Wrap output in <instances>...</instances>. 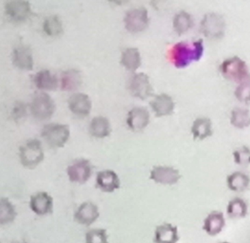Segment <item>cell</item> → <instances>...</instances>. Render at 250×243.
Segmentation results:
<instances>
[{
	"label": "cell",
	"instance_id": "cell-33",
	"mask_svg": "<svg viewBox=\"0 0 250 243\" xmlns=\"http://www.w3.org/2000/svg\"><path fill=\"white\" fill-rule=\"evenodd\" d=\"M232 156L236 165L244 167L250 165V148L248 146H243L235 149Z\"/></svg>",
	"mask_w": 250,
	"mask_h": 243
},
{
	"label": "cell",
	"instance_id": "cell-26",
	"mask_svg": "<svg viewBox=\"0 0 250 243\" xmlns=\"http://www.w3.org/2000/svg\"><path fill=\"white\" fill-rule=\"evenodd\" d=\"M111 125L109 120L103 116L95 117L90 124V133L93 137L104 138L111 133Z\"/></svg>",
	"mask_w": 250,
	"mask_h": 243
},
{
	"label": "cell",
	"instance_id": "cell-30",
	"mask_svg": "<svg viewBox=\"0 0 250 243\" xmlns=\"http://www.w3.org/2000/svg\"><path fill=\"white\" fill-rule=\"evenodd\" d=\"M17 213L13 203L5 198L0 200V223L1 225L10 223L15 220Z\"/></svg>",
	"mask_w": 250,
	"mask_h": 243
},
{
	"label": "cell",
	"instance_id": "cell-9",
	"mask_svg": "<svg viewBox=\"0 0 250 243\" xmlns=\"http://www.w3.org/2000/svg\"><path fill=\"white\" fill-rule=\"evenodd\" d=\"M5 10L8 18L17 23L24 22L33 14L30 2L22 0H13L7 2Z\"/></svg>",
	"mask_w": 250,
	"mask_h": 243
},
{
	"label": "cell",
	"instance_id": "cell-21",
	"mask_svg": "<svg viewBox=\"0 0 250 243\" xmlns=\"http://www.w3.org/2000/svg\"><path fill=\"white\" fill-rule=\"evenodd\" d=\"M193 138L195 140H203L213 134V127L210 118L200 117L196 118L191 127Z\"/></svg>",
	"mask_w": 250,
	"mask_h": 243
},
{
	"label": "cell",
	"instance_id": "cell-3",
	"mask_svg": "<svg viewBox=\"0 0 250 243\" xmlns=\"http://www.w3.org/2000/svg\"><path fill=\"white\" fill-rule=\"evenodd\" d=\"M202 34L208 39L216 40L223 37L226 30L225 19L217 13H208L202 19L200 24Z\"/></svg>",
	"mask_w": 250,
	"mask_h": 243
},
{
	"label": "cell",
	"instance_id": "cell-25",
	"mask_svg": "<svg viewBox=\"0 0 250 243\" xmlns=\"http://www.w3.org/2000/svg\"><path fill=\"white\" fill-rule=\"evenodd\" d=\"M226 212L228 217L232 219L244 218L248 213V205L241 198H233L228 202Z\"/></svg>",
	"mask_w": 250,
	"mask_h": 243
},
{
	"label": "cell",
	"instance_id": "cell-28",
	"mask_svg": "<svg viewBox=\"0 0 250 243\" xmlns=\"http://www.w3.org/2000/svg\"><path fill=\"white\" fill-rule=\"evenodd\" d=\"M121 64L129 71H136L141 65V55L137 48H128L122 53Z\"/></svg>",
	"mask_w": 250,
	"mask_h": 243
},
{
	"label": "cell",
	"instance_id": "cell-14",
	"mask_svg": "<svg viewBox=\"0 0 250 243\" xmlns=\"http://www.w3.org/2000/svg\"><path fill=\"white\" fill-rule=\"evenodd\" d=\"M99 215V207L93 202L86 201L79 206L74 215V220L81 225L88 226L96 222Z\"/></svg>",
	"mask_w": 250,
	"mask_h": 243
},
{
	"label": "cell",
	"instance_id": "cell-20",
	"mask_svg": "<svg viewBox=\"0 0 250 243\" xmlns=\"http://www.w3.org/2000/svg\"><path fill=\"white\" fill-rule=\"evenodd\" d=\"M150 121L148 111L143 108H134L128 112L127 124L134 132L144 130Z\"/></svg>",
	"mask_w": 250,
	"mask_h": 243
},
{
	"label": "cell",
	"instance_id": "cell-29",
	"mask_svg": "<svg viewBox=\"0 0 250 243\" xmlns=\"http://www.w3.org/2000/svg\"><path fill=\"white\" fill-rule=\"evenodd\" d=\"M230 124L240 130L247 128L250 126V112L249 110L243 108H235L231 111Z\"/></svg>",
	"mask_w": 250,
	"mask_h": 243
},
{
	"label": "cell",
	"instance_id": "cell-7",
	"mask_svg": "<svg viewBox=\"0 0 250 243\" xmlns=\"http://www.w3.org/2000/svg\"><path fill=\"white\" fill-rule=\"evenodd\" d=\"M124 23L126 30L131 33H137L143 31L148 25L147 10L143 7L130 10L125 14Z\"/></svg>",
	"mask_w": 250,
	"mask_h": 243
},
{
	"label": "cell",
	"instance_id": "cell-35",
	"mask_svg": "<svg viewBox=\"0 0 250 243\" xmlns=\"http://www.w3.org/2000/svg\"><path fill=\"white\" fill-rule=\"evenodd\" d=\"M13 118L16 121H19L21 118H24L27 115V106L22 102H17L12 110Z\"/></svg>",
	"mask_w": 250,
	"mask_h": 243
},
{
	"label": "cell",
	"instance_id": "cell-17",
	"mask_svg": "<svg viewBox=\"0 0 250 243\" xmlns=\"http://www.w3.org/2000/svg\"><path fill=\"white\" fill-rule=\"evenodd\" d=\"M152 110L157 117L168 116L173 113L175 102L166 93L158 95L150 103Z\"/></svg>",
	"mask_w": 250,
	"mask_h": 243
},
{
	"label": "cell",
	"instance_id": "cell-31",
	"mask_svg": "<svg viewBox=\"0 0 250 243\" xmlns=\"http://www.w3.org/2000/svg\"><path fill=\"white\" fill-rule=\"evenodd\" d=\"M43 31L49 36H59L62 32V23L59 17L50 16L43 22Z\"/></svg>",
	"mask_w": 250,
	"mask_h": 243
},
{
	"label": "cell",
	"instance_id": "cell-34",
	"mask_svg": "<svg viewBox=\"0 0 250 243\" xmlns=\"http://www.w3.org/2000/svg\"><path fill=\"white\" fill-rule=\"evenodd\" d=\"M235 98L242 103H250V78L240 83L234 92Z\"/></svg>",
	"mask_w": 250,
	"mask_h": 243
},
{
	"label": "cell",
	"instance_id": "cell-22",
	"mask_svg": "<svg viewBox=\"0 0 250 243\" xmlns=\"http://www.w3.org/2000/svg\"><path fill=\"white\" fill-rule=\"evenodd\" d=\"M226 184L231 191L242 193L250 187V177L241 171H234L227 177Z\"/></svg>",
	"mask_w": 250,
	"mask_h": 243
},
{
	"label": "cell",
	"instance_id": "cell-18",
	"mask_svg": "<svg viewBox=\"0 0 250 243\" xmlns=\"http://www.w3.org/2000/svg\"><path fill=\"white\" fill-rule=\"evenodd\" d=\"M68 107L70 110L76 115L86 116L91 110L92 102L85 93H75L68 99Z\"/></svg>",
	"mask_w": 250,
	"mask_h": 243
},
{
	"label": "cell",
	"instance_id": "cell-2",
	"mask_svg": "<svg viewBox=\"0 0 250 243\" xmlns=\"http://www.w3.org/2000/svg\"><path fill=\"white\" fill-rule=\"evenodd\" d=\"M221 74L229 81L241 83L249 77V68L245 61L238 56L227 58L219 67Z\"/></svg>",
	"mask_w": 250,
	"mask_h": 243
},
{
	"label": "cell",
	"instance_id": "cell-37",
	"mask_svg": "<svg viewBox=\"0 0 250 243\" xmlns=\"http://www.w3.org/2000/svg\"><path fill=\"white\" fill-rule=\"evenodd\" d=\"M229 243V242H228V241H222V242H220V243Z\"/></svg>",
	"mask_w": 250,
	"mask_h": 243
},
{
	"label": "cell",
	"instance_id": "cell-19",
	"mask_svg": "<svg viewBox=\"0 0 250 243\" xmlns=\"http://www.w3.org/2000/svg\"><path fill=\"white\" fill-rule=\"evenodd\" d=\"M13 63L21 70L30 71L33 68V53L31 49L25 45H19L13 52Z\"/></svg>",
	"mask_w": 250,
	"mask_h": 243
},
{
	"label": "cell",
	"instance_id": "cell-13",
	"mask_svg": "<svg viewBox=\"0 0 250 243\" xmlns=\"http://www.w3.org/2000/svg\"><path fill=\"white\" fill-rule=\"evenodd\" d=\"M30 206L36 215H49L53 211V199L46 192H39L30 198Z\"/></svg>",
	"mask_w": 250,
	"mask_h": 243
},
{
	"label": "cell",
	"instance_id": "cell-16",
	"mask_svg": "<svg viewBox=\"0 0 250 243\" xmlns=\"http://www.w3.org/2000/svg\"><path fill=\"white\" fill-rule=\"evenodd\" d=\"M96 186L104 193H113L121 187V181L118 174L112 170H104L98 173Z\"/></svg>",
	"mask_w": 250,
	"mask_h": 243
},
{
	"label": "cell",
	"instance_id": "cell-24",
	"mask_svg": "<svg viewBox=\"0 0 250 243\" xmlns=\"http://www.w3.org/2000/svg\"><path fill=\"white\" fill-rule=\"evenodd\" d=\"M83 77L80 71L69 69L63 71L61 75V88L65 91L76 90L81 86Z\"/></svg>",
	"mask_w": 250,
	"mask_h": 243
},
{
	"label": "cell",
	"instance_id": "cell-6",
	"mask_svg": "<svg viewBox=\"0 0 250 243\" xmlns=\"http://www.w3.org/2000/svg\"><path fill=\"white\" fill-rule=\"evenodd\" d=\"M55 110V105L53 99L46 93L36 94L30 105V110L33 116L41 121L50 118Z\"/></svg>",
	"mask_w": 250,
	"mask_h": 243
},
{
	"label": "cell",
	"instance_id": "cell-23",
	"mask_svg": "<svg viewBox=\"0 0 250 243\" xmlns=\"http://www.w3.org/2000/svg\"><path fill=\"white\" fill-rule=\"evenodd\" d=\"M34 83L38 88L54 90L58 88V80L49 70H42L35 75Z\"/></svg>",
	"mask_w": 250,
	"mask_h": 243
},
{
	"label": "cell",
	"instance_id": "cell-27",
	"mask_svg": "<svg viewBox=\"0 0 250 243\" xmlns=\"http://www.w3.org/2000/svg\"><path fill=\"white\" fill-rule=\"evenodd\" d=\"M194 22L191 14L185 11H181L175 14L172 21L174 30L178 36L187 33L192 27Z\"/></svg>",
	"mask_w": 250,
	"mask_h": 243
},
{
	"label": "cell",
	"instance_id": "cell-1",
	"mask_svg": "<svg viewBox=\"0 0 250 243\" xmlns=\"http://www.w3.org/2000/svg\"><path fill=\"white\" fill-rule=\"evenodd\" d=\"M204 53L202 39L192 42H181L175 44L168 52V58L177 68H184L193 62L201 59Z\"/></svg>",
	"mask_w": 250,
	"mask_h": 243
},
{
	"label": "cell",
	"instance_id": "cell-5",
	"mask_svg": "<svg viewBox=\"0 0 250 243\" xmlns=\"http://www.w3.org/2000/svg\"><path fill=\"white\" fill-rule=\"evenodd\" d=\"M42 136L51 147L62 148L69 139L70 129L65 124H48L42 130Z\"/></svg>",
	"mask_w": 250,
	"mask_h": 243
},
{
	"label": "cell",
	"instance_id": "cell-10",
	"mask_svg": "<svg viewBox=\"0 0 250 243\" xmlns=\"http://www.w3.org/2000/svg\"><path fill=\"white\" fill-rule=\"evenodd\" d=\"M128 89L133 96L142 100L150 97L153 93L150 79L148 76L144 73H139L133 76L132 78L130 80Z\"/></svg>",
	"mask_w": 250,
	"mask_h": 243
},
{
	"label": "cell",
	"instance_id": "cell-11",
	"mask_svg": "<svg viewBox=\"0 0 250 243\" xmlns=\"http://www.w3.org/2000/svg\"><path fill=\"white\" fill-rule=\"evenodd\" d=\"M70 181L83 184L87 182L91 177L92 167L87 159H80L73 162L67 168Z\"/></svg>",
	"mask_w": 250,
	"mask_h": 243
},
{
	"label": "cell",
	"instance_id": "cell-36",
	"mask_svg": "<svg viewBox=\"0 0 250 243\" xmlns=\"http://www.w3.org/2000/svg\"><path fill=\"white\" fill-rule=\"evenodd\" d=\"M12 243H26V242H24V241H15Z\"/></svg>",
	"mask_w": 250,
	"mask_h": 243
},
{
	"label": "cell",
	"instance_id": "cell-4",
	"mask_svg": "<svg viewBox=\"0 0 250 243\" xmlns=\"http://www.w3.org/2000/svg\"><path fill=\"white\" fill-rule=\"evenodd\" d=\"M20 157L21 165L29 169L36 168L44 158L42 143L37 139H32L20 147Z\"/></svg>",
	"mask_w": 250,
	"mask_h": 243
},
{
	"label": "cell",
	"instance_id": "cell-32",
	"mask_svg": "<svg viewBox=\"0 0 250 243\" xmlns=\"http://www.w3.org/2000/svg\"><path fill=\"white\" fill-rule=\"evenodd\" d=\"M107 231L104 228H94L87 231L85 243H109Z\"/></svg>",
	"mask_w": 250,
	"mask_h": 243
},
{
	"label": "cell",
	"instance_id": "cell-15",
	"mask_svg": "<svg viewBox=\"0 0 250 243\" xmlns=\"http://www.w3.org/2000/svg\"><path fill=\"white\" fill-rule=\"evenodd\" d=\"M180 240L179 231L177 225L169 222H163L155 229L153 243H177Z\"/></svg>",
	"mask_w": 250,
	"mask_h": 243
},
{
	"label": "cell",
	"instance_id": "cell-12",
	"mask_svg": "<svg viewBox=\"0 0 250 243\" xmlns=\"http://www.w3.org/2000/svg\"><path fill=\"white\" fill-rule=\"evenodd\" d=\"M226 225L225 215L220 211L213 210L208 214L203 220V231L210 236L215 237L222 232Z\"/></svg>",
	"mask_w": 250,
	"mask_h": 243
},
{
	"label": "cell",
	"instance_id": "cell-8",
	"mask_svg": "<svg viewBox=\"0 0 250 243\" xmlns=\"http://www.w3.org/2000/svg\"><path fill=\"white\" fill-rule=\"evenodd\" d=\"M179 170L173 167L157 165L152 168L150 178L156 184L162 185H174L181 179Z\"/></svg>",
	"mask_w": 250,
	"mask_h": 243
}]
</instances>
